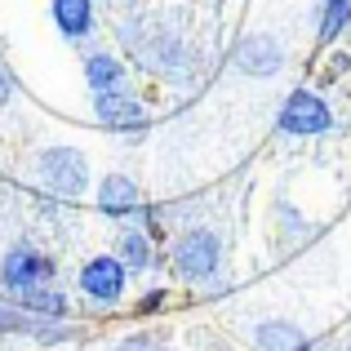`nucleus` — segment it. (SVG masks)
<instances>
[{"instance_id":"17","label":"nucleus","mask_w":351,"mask_h":351,"mask_svg":"<svg viewBox=\"0 0 351 351\" xmlns=\"http://www.w3.org/2000/svg\"><path fill=\"white\" fill-rule=\"evenodd\" d=\"M9 98H14V76H9V71L0 67V107H5Z\"/></svg>"},{"instance_id":"5","label":"nucleus","mask_w":351,"mask_h":351,"mask_svg":"<svg viewBox=\"0 0 351 351\" xmlns=\"http://www.w3.org/2000/svg\"><path fill=\"white\" fill-rule=\"evenodd\" d=\"M125 276H129V267H125V258H112V254H103V258H89L85 267H80V289L89 293L94 302H116L120 293H125Z\"/></svg>"},{"instance_id":"13","label":"nucleus","mask_w":351,"mask_h":351,"mask_svg":"<svg viewBox=\"0 0 351 351\" xmlns=\"http://www.w3.org/2000/svg\"><path fill=\"white\" fill-rule=\"evenodd\" d=\"M0 334H53L49 329V320H40V316H32L27 307H0Z\"/></svg>"},{"instance_id":"9","label":"nucleus","mask_w":351,"mask_h":351,"mask_svg":"<svg viewBox=\"0 0 351 351\" xmlns=\"http://www.w3.org/2000/svg\"><path fill=\"white\" fill-rule=\"evenodd\" d=\"M53 23L67 40H85L94 27V0H53Z\"/></svg>"},{"instance_id":"6","label":"nucleus","mask_w":351,"mask_h":351,"mask_svg":"<svg viewBox=\"0 0 351 351\" xmlns=\"http://www.w3.org/2000/svg\"><path fill=\"white\" fill-rule=\"evenodd\" d=\"M94 112L107 129L116 134H143L147 129V112L125 94V89H107V94H94Z\"/></svg>"},{"instance_id":"18","label":"nucleus","mask_w":351,"mask_h":351,"mask_svg":"<svg viewBox=\"0 0 351 351\" xmlns=\"http://www.w3.org/2000/svg\"><path fill=\"white\" fill-rule=\"evenodd\" d=\"M160 302H165V289H152V293H143V307H147V311H156Z\"/></svg>"},{"instance_id":"15","label":"nucleus","mask_w":351,"mask_h":351,"mask_svg":"<svg viewBox=\"0 0 351 351\" xmlns=\"http://www.w3.org/2000/svg\"><path fill=\"white\" fill-rule=\"evenodd\" d=\"M347 23H351V0H325V14H320V40H334Z\"/></svg>"},{"instance_id":"10","label":"nucleus","mask_w":351,"mask_h":351,"mask_svg":"<svg viewBox=\"0 0 351 351\" xmlns=\"http://www.w3.org/2000/svg\"><path fill=\"white\" fill-rule=\"evenodd\" d=\"M254 347L258 351H311V343L289 320H263V325L254 329Z\"/></svg>"},{"instance_id":"3","label":"nucleus","mask_w":351,"mask_h":351,"mask_svg":"<svg viewBox=\"0 0 351 351\" xmlns=\"http://www.w3.org/2000/svg\"><path fill=\"white\" fill-rule=\"evenodd\" d=\"M329 125H334V116H329V107H325L320 94H311V89H293V94L285 98V107H280V129H285V134L307 138V134H325Z\"/></svg>"},{"instance_id":"2","label":"nucleus","mask_w":351,"mask_h":351,"mask_svg":"<svg viewBox=\"0 0 351 351\" xmlns=\"http://www.w3.org/2000/svg\"><path fill=\"white\" fill-rule=\"evenodd\" d=\"M36 169H40V178L49 182L58 196H80V191L89 187V165H85V156L71 152V147L45 152L40 160H36Z\"/></svg>"},{"instance_id":"8","label":"nucleus","mask_w":351,"mask_h":351,"mask_svg":"<svg viewBox=\"0 0 351 351\" xmlns=\"http://www.w3.org/2000/svg\"><path fill=\"white\" fill-rule=\"evenodd\" d=\"M98 209L103 214H112V218H129V214H138V187L125 178V173H112V178H103V187H98Z\"/></svg>"},{"instance_id":"14","label":"nucleus","mask_w":351,"mask_h":351,"mask_svg":"<svg viewBox=\"0 0 351 351\" xmlns=\"http://www.w3.org/2000/svg\"><path fill=\"white\" fill-rule=\"evenodd\" d=\"M120 258H125V267H129V271H147V267L156 263L147 232H125V236H120Z\"/></svg>"},{"instance_id":"11","label":"nucleus","mask_w":351,"mask_h":351,"mask_svg":"<svg viewBox=\"0 0 351 351\" xmlns=\"http://www.w3.org/2000/svg\"><path fill=\"white\" fill-rule=\"evenodd\" d=\"M85 80L94 94H107V89H125V62L116 53H89L85 58Z\"/></svg>"},{"instance_id":"4","label":"nucleus","mask_w":351,"mask_h":351,"mask_svg":"<svg viewBox=\"0 0 351 351\" xmlns=\"http://www.w3.org/2000/svg\"><path fill=\"white\" fill-rule=\"evenodd\" d=\"M53 276V263L45 254H36V249L18 245L5 254V263H0V285L14 293H27V289H40V285H49Z\"/></svg>"},{"instance_id":"12","label":"nucleus","mask_w":351,"mask_h":351,"mask_svg":"<svg viewBox=\"0 0 351 351\" xmlns=\"http://www.w3.org/2000/svg\"><path fill=\"white\" fill-rule=\"evenodd\" d=\"M18 307H27L32 316H40V320H62L67 316V298L62 293H53V289H27V293H18Z\"/></svg>"},{"instance_id":"7","label":"nucleus","mask_w":351,"mask_h":351,"mask_svg":"<svg viewBox=\"0 0 351 351\" xmlns=\"http://www.w3.org/2000/svg\"><path fill=\"white\" fill-rule=\"evenodd\" d=\"M280 62H285V53L271 36H245L236 49V67L245 76H271V71H280Z\"/></svg>"},{"instance_id":"16","label":"nucleus","mask_w":351,"mask_h":351,"mask_svg":"<svg viewBox=\"0 0 351 351\" xmlns=\"http://www.w3.org/2000/svg\"><path fill=\"white\" fill-rule=\"evenodd\" d=\"M120 351H165V347H160V338L134 334V338H125V343H120Z\"/></svg>"},{"instance_id":"1","label":"nucleus","mask_w":351,"mask_h":351,"mask_svg":"<svg viewBox=\"0 0 351 351\" xmlns=\"http://www.w3.org/2000/svg\"><path fill=\"white\" fill-rule=\"evenodd\" d=\"M218 263H223V245L209 227H191L173 240V271L187 285H200L209 276H218Z\"/></svg>"}]
</instances>
